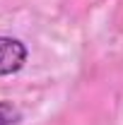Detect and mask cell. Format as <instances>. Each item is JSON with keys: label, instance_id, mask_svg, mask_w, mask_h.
I'll list each match as a JSON object with an SVG mask.
<instances>
[{"label": "cell", "instance_id": "obj_2", "mask_svg": "<svg viewBox=\"0 0 123 125\" xmlns=\"http://www.w3.org/2000/svg\"><path fill=\"white\" fill-rule=\"evenodd\" d=\"M22 111L10 101H0V125H19L22 123Z\"/></svg>", "mask_w": 123, "mask_h": 125}, {"label": "cell", "instance_id": "obj_1", "mask_svg": "<svg viewBox=\"0 0 123 125\" xmlns=\"http://www.w3.org/2000/svg\"><path fill=\"white\" fill-rule=\"evenodd\" d=\"M27 58H29V51L19 39L0 36V77L17 75L27 65Z\"/></svg>", "mask_w": 123, "mask_h": 125}]
</instances>
